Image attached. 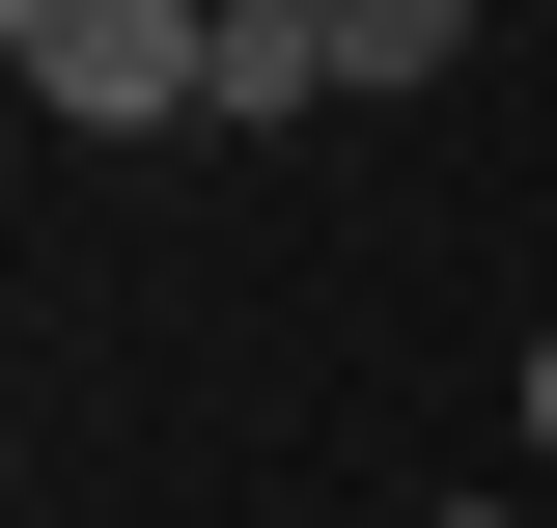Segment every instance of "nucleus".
Segmentation results:
<instances>
[{"mask_svg":"<svg viewBox=\"0 0 557 528\" xmlns=\"http://www.w3.org/2000/svg\"><path fill=\"white\" fill-rule=\"evenodd\" d=\"M57 139H223V0H0Z\"/></svg>","mask_w":557,"mask_h":528,"instance_id":"obj_1","label":"nucleus"},{"mask_svg":"<svg viewBox=\"0 0 557 528\" xmlns=\"http://www.w3.org/2000/svg\"><path fill=\"white\" fill-rule=\"evenodd\" d=\"M474 56V0H335V84H446Z\"/></svg>","mask_w":557,"mask_h":528,"instance_id":"obj_2","label":"nucleus"},{"mask_svg":"<svg viewBox=\"0 0 557 528\" xmlns=\"http://www.w3.org/2000/svg\"><path fill=\"white\" fill-rule=\"evenodd\" d=\"M418 528H530V501H418Z\"/></svg>","mask_w":557,"mask_h":528,"instance_id":"obj_3","label":"nucleus"},{"mask_svg":"<svg viewBox=\"0 0 557 528\" xmlns=\"http://www.w3.org/2000/svg\"><path fill=\"white\" fill-rule=\"evenodd\" d=\"M530 445H557V334H530Z\"/></svg>","mask_w":557,"mask_h":528,"instance_id":"obj_4","label":"nucleus"}]
</instances>
